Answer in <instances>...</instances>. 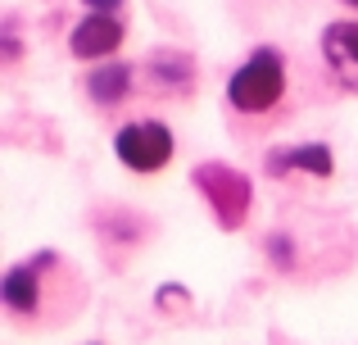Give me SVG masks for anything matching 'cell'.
<instances>
[{"label": "cell", "mask_w": 358, "mask_h": 345, "mask_svg": "<svg viewBox=\"0 0 358 345\" xmlns=\"http://www.w3.org/2000/svg\"><path fill=\"white\" fill-rule=\"evenodd\" d=\"M191 186L200 191L209 218L218 223L222 232H245V223H250V213H254L250 173H241L236 164H222V160H204V164H195Z\"/></svg>", "instance_id": "cell-3"}, {"label": "cell", "mask_w": 358, "mask_h": 345, "mask_svg": "<svg viewBox=\"0 0 358 345\" xmlns=\"http://www.w3.org/2000/svg\"><path fill=\"white\" fill-rule=\"evenodd\" d=\"M18 50H23V45H18V36H14V23H9V27H5V59L18 64Z\"/></svg>", "instance_id": "cell-12"}, {"label": "cell", "mask_w": 358, "mask_h": 345, "mask_svg": "<svg viewBox=\"0 0 358 345\" xmlns=\"http://www.w3.org/2000/svg\"><path fill=\"white\" fill-rule=\"evenodd\" d=\"M263 177L272 182H331L336 177V150L327 141H295V146H272L263 155Z\"/></svg>", "instance_id": "cell-7"}, {"label": "cell", "mask_w": 358, "mask_h": 345, "mask_svg": "<svg viewBox=\"0 0 358 345\" xmlns=\"http://www.w3.org/2000/svg\"><path fill=\"white\" fill-rule=\"evenodd\" d=\"M87 9H100V14H122V5L127 0H82Z\"/></svg>", "instance_id": "cell-11"}, {"label": "cell", "mask_w": 358, "mask_h": 345, "mask_svg": "<svg viewBox=\"0 0 358 345\" xmlns=\"http://www.w3.org/2000/svg\"><path fill=\"white\" fill-rule=\"evenodd\" d=\"M82 91H87V100L100 114H118V109H127L141 96V64H127V59L91 64L87 78H82Z\"/></svg>", "instance_id": "cell-8"}, {"label": "cell", "mask_w": 358, "mask_h": 345, "mask_svg": "<svg viewBox=\"0 0 358 345\" xmlns=\"http://www.w3.org/2000/svg\"><path fill=\"white\" fill-rule=\"evenodd\" d=\"M200 87V64L182 45H155L141 59V91L150 100H191Z\"/></svg>", "instance_id": "cell-5"}, {"label": "cell", "mask_w": 358, "mask_h": 345, "mask_svg": "<svg viewBox=\"0 0 358 345\" xmlns=\"http://www.w3.org/2000/svg\"><path fill=\"white\" fill-rule=\"evenodd\" d=\"M341 5H345V9H354V14H358V0H341Z\"/></svg>", "instance_id": "cell-13"}, {"label": "cell", "mask_w": 358, "mask_h": 345, "mask_svg": "<svg viewBox=\"0 0 358 345\" xmlns=\"http://www.w3.org/2000/svg\"><path fill=\"white\" fill-rule=\"evenodd\" d=\"M91 232H96L100 255H105L109 264H127V255H136V250L150 241L155 223H150L145 213L127 209V204L109 200V204H100V209H91Z\"/></svg>", "instance_id": "cell-6"}, {"label": "cell", "mask_w": 358, "mask_h": 345, "mask_svg": "<svg viewBox=\"0 0 358 345\" xmlns=\"http://www.w3.org/2000/svg\"><path fill=\"white\" fill-rule=\"evenodd\" d=\"M0 304L18 328H59L87 304V277L59 250H32L0 277Z\"/></svg>", "instance_id": "cell-1"}, {"label": "cell", "mask_w": 358, "mask_h": 345, "mask_svg": "<svg viewBox=\"0 0 358 345\" xmlns=\"http://www.w3.org/2000/svg\"><path fill=\"white\" fill-rule=\"evenodd\" d=\"M290 91H295V78H290L286 50L281 45H254L231 69L222 96H227V109L236 123H245L250 132H268L272 123L286 118Z\"/></svg>", "instance_id": "cell-2"}, {"label": "cell", "mask_w": 358, "mask_h": 345, "mask_svg": "<svg viewBox=\"0 0 358 345\" xmlns=\"http://www.w3.org/2000/svg\"><path fill=\"white\" fill-rule=\"evenodd\" d=\"M114 155H118V164L127 173H136V177H155V173H164L168 164H173V155H177V136H173V127L164 123V118H127V123H118L114 127Z\"/></svg>", "instance_id": "cell-4"}, {"label": "cell", "mask_w": 358, "mask_h": 345, "mask_svg": "<svg viewBox=\"0 0 358 345\" xmlns=\"http://www.w3.org/2000/svg\"><path fill=\"white\" fill-rule=\"evenodd\" d=\"M87 345H100V341H87Z\"/></svg>", "instance_id": "cell-14"}, {"label": "cell", "mask_w": 358, "mask_h": 345, "mask_svg": "<svg viewBox=\"0 0 358 345\" xmlns=\"http://www.w3.org/2000/svg\"><path fill=\"white\" fill-rule=\"evenodd\" d=\"M122 41H127V18L87 9L69 32V55L82 59V64H100V59H114L122 50Z\"/></svg>", "instance_id": "cell-9"}, {"label": "cell", "mask_w": 358, "mask_h": 345, "mask_svg": "<svg viewBox=\"0 0 358 345\" xmlns=\"http://www.w3.org/2000/svg\"><path fill=\"white\" fill-rule=\"evenodd\" d=\"M317 50H322V64H327L336 87L345 96H358V18L327 23L322 36H317Z\"/></svg>", "instance_id": "cell-10"}]
</instances>
